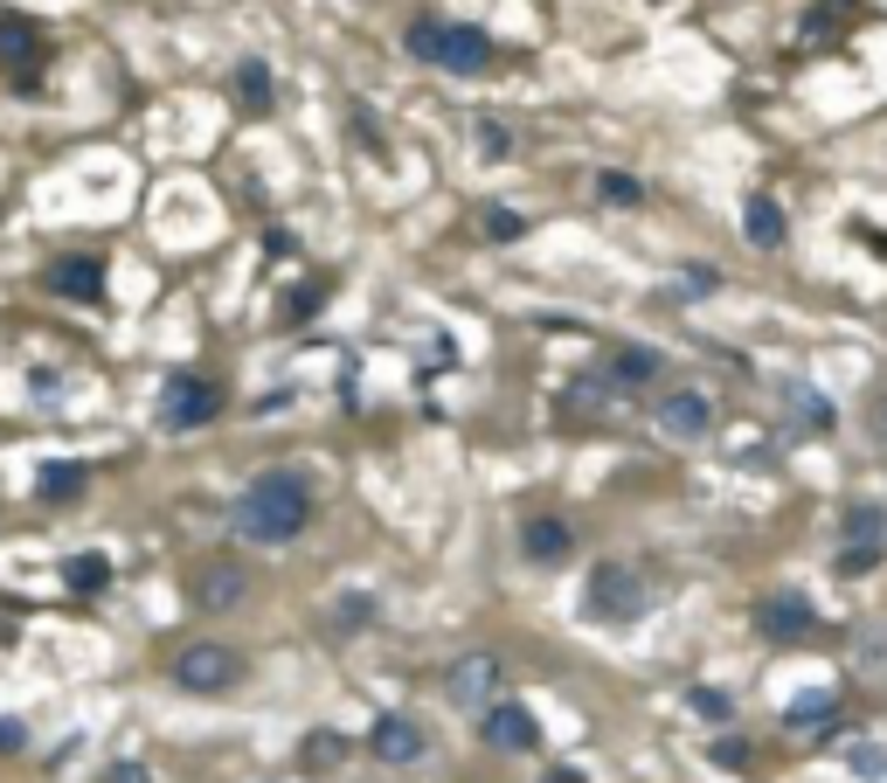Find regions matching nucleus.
Returning a JSON list of instances; mask_svg holds the SVG:
<instances>
[{
    "mask_svg": "<svg viewBox=\"0 0 887 783\" xmlns=\"http://www.w3.org/2000/svg\"><path fill=\"white\" fill-rule=\"evenodd\" d=\"M368 749L382 755V763H416V755H424V728H416L409 714H382L368 728Z\"/></svg>",
    "mask_w": 887,
    "mask_h": 783,
    "instance_id": "obj_14",
    "label": "nucleus"
},
{
    "mask_svg": "<svg viewBox=\"0 0 887 783\" xmlns=\"http://www.w3.org/2000/svg\"><path fill=\"white\" fill-rule=\"evenodd\" d=\"M645 576L632 562H596L583 576V617L589 624H638L645 617Z\"/></svg>",
    "mask_w": 887,
    "mask_h": 783,
    "instance_id": "obj_3",
    "label": "nucleus"
},
{
    "mask_svg": "<svg viewBox=\"0 0 887 783\" xmlns=\"http://www.w3.org/2000/svg\"><path fill=\"white\" fill-rule=\"evenodd\" d=\"M680 292H687V299L721 292V271H714V264H687V271H680Z\"/></svg>",
    "mask_w": 887,
    "mask_h": 783,
    "instance_id": "obj_30",
    "label": "nucleus"
},
{
    "mask_svg": "<svg viewBox=\"0 0 887 783\" xmlns=\"http://www.w3.org/2000/svg\"><path fill=\"white\" fill-rule=\"evenodd\" d=\"M341 763H347V735L312 728V735H305V770H341Z\"/></svg>",
    "mask_w": 887,
    "mask_h": 783,
    "instance_id": "obj_20",
    "label": "nucleus"
},
{
    "mask_svg": "<svg viewBox=\"0 0 887 783\" xmlns=\"http://www.w3.org/2000/svg\"><path fill=\"white\" fill-rule=\"evenodd\" d=\"M479 146H486V153H507L513 139H507V125H479Z\"/></svg>",
    "mask_w": 887,
    "mask_h": 783,
    "instance_id": "obj_35",
    "label": "nucleus"
},
{
    "mask_svg": "<svg viewBox=\"0 0 887 783\" xmlns=\"http://www.w3.org/2000/svg\"><path fill=\"white\" fill-rule=\"evenodd\" d=\"M568 547H576V528H568L562 513H528V520H520V555H528V562L555 568Z\"/></svg>",
    "mask_w": 887,
    "mask_h": 783,
    "instance_id": "obj_11",
    "label": "nucleus"
},
{
    "mask_svg": "<svg viewBox=\"0 0 887 783\" xmlns=\"http://www.w3.org/2000/svg\"><path fill=\"white\" fill-rule=\"evenodd\" d=\"M333 624H341V631H361V624L375 617V596L368 589H347V596H333V610H326Z\"/></svg>",
    "mask_w": 887,
    "mask_h": 783,
    "instance_id": "obj_23",
    "label": "nucleus"
},
{
    "mask_svg": "<svg viewBox=\"0 0 887 783\" xmlns=\"http://www.w3.org/2000/svg\"><path fill=\"white\" fill-rule=\"evenodd\" d=\"M479 229H486V243H520L528 237V216H520V208H486Z\"/></svg>",
    "mask_w": 887,
    "mask_h": 783,
    "instance_id": "obj_22",
    "label": "nucleus"
},
{
    "mask_svg": "<svg viewBox=\"0 0 887 783\" xmlns=\"http://www.w3.org/2000/svg\"><path fill=\"white\" fill-rule=\"evenodd\" d=\"M49 292L70 299V305H97L104 299V264L97 257H56V264H49Z\"/></svg>",
    "mask_w": 887,
    "mask_h": 783,
    "instance_id": "obj_13",
    "label": "nucleus"
},
{
    "mask_svg": "<svg viewBox=\"0 0 887 783\" xmlns=\"http://www.w3.org/2000/svg\"><path fill=\"white\" fill-rule=\"evenodd\" d=\"M687 700H693V714H708V721H728V714H735V700H728L721 687H693Z\"/></svg>",
    "mask_w": 887,
    "mask_h": 783,
    "instance_id": "obj_29",
    "label": "nucleus"
},
{
    "mask_svg": "<svg viewBox=\"0 0 887 783\" xmlns=\"http://www.w3.org/2000/svg\"><path fill=\"white\" fill-rule=\"evenodd\" d=\"M832 568H839V576H874V568H880V541H846Z\"/></svg>",
    "mask_w": 887,
    "mask_h": 783,
    "instance_id": "obj_25",
    "label": "nucleus"
},
{
    "mask_svg": "<svg viewBox=\"0 0 887 783\" xmlns=\"http://www.w3.org/2000/svg\"><path fill=\"white\" fill-rule=\"evenodd\" d=\"M479 735L492 742V749H507V755H520V749H534L541 742V721L520 708V700H492V708H479Z\"/></svg>",
    "mask_w": 887,
    "mask_h": 783,
    "instance_id": "obj_9",
    "label": "nucleus"
},
{
    "mask_svg": "<svg viewBox=\"0 0 887 783\" xmlns=\"http://www.w3.org/2000/svg\"><path fill=\"white\" fill-rule=\"evenodd\" d=\"M443 693H451L458 708H492V700H500V659H492V651L458 659L451 672H443Z\"/></svg>",
    "mask_w": 887,
    "mask_h": 783,
    "instance_id": "obj_8",
    "label": "nucleus"
},
{
    "mask_svg": "<svg viewBox=\"0 0 887 783\" xmlns=\"http://www.w3.org/2000/svg\"><path fill=\"white\" fill-rule=\"evenodd\" d=\"M42 56H49V42H42L35 21H29V14H0V63L21 76V91H35Z\"/></svg>",
    "mask_w": 887,
    "mask_h": 783,
    "instance_id": "obj_7",
    "label": "nucleus"
},
{
    "mask_svg": "<svg viewBox=\"0 0 887 783\" xmlns=\"http://www.w3.org/2000/svg\"><path fill=\"white\" fill-rule=\"evenodd\" d=\"M104 783H153V770L146 763H112V776H104Z\"/></svg>",
    "mask_w": 887,
    "mask_h": 783,
    "instance_id": "obj_33",
    "label": "nucleus"
},
{
    "mask_svg": "<svg viewBox=\"0 0 887 783\" xmlns=\"http://www.w3.org/2000/svg\"><path fill=\"white\" fill-rule=\"evenodd\" d=\"M229 91H237V104L243 112H271V97H278V84H271V70L264 63H237V76H229Z\"/></svg>",
    "mask_w": 887,
    "mask_h": 783,
    "instance_id": "obj_18",
    "label": "nucleus"
},
{
    "mask_svg": "<svg viewBox=\"0 0 887 783\" xmlns=\"http://www.w3.org/2000/svg\"><path fill=\"white\" fill-rule=\"evenodd\" d=\"M547 783H583V770H547Z\"/></svg>",
    "mask_w": 887,
    "mask_h": 783,
    "instance_id": "obj_36",
    "label": "nucleus"
},
{
    "mask_svg": "<svg viewBox=\"0 0 887 783\" xmlns=\"http://www.w3.org/2000/svg\"><path fill=\"white\" fill-rule=\"evenodd\" d=\"M755 631L776 638V645L812 638V631H818V610L804 604V596H763V604H755Z\"/></svg>",
    "mask_w": 887,
    "mask_h": 783,
    "instance_id": "obj_10",
    "label": "nucleus"
},
{
    "mask_svg": "<svg viewBox=\"0 0 887 783\" xmlns=\"http://www.w3.org/2000/svg\"><path fill=\"white\" fill-rule=\"evenodd\" d=\"M63 583H70L76 596H97V589H112V562L84 547V555H70V562H63Z\"/></svg>",
    "mask_w": 887,
    "mask_h": 783,
    "instance_id": "obj_19",
    "label": "nucleus"
},
{
    "mask_svg": "<svg viewBox=\"0 0 887 783\" xmlns=\"http://www.w3.org/2000/svg\"><path fill=\"white\" fill-rule=\"evenodd\" d=\"M666 375V361H659V347H617L611 354V368H604V382H611V396H624V388H651Z\"/></svg>",
    "mask_w": 887,
    "mask_h": 783,
    "instance_id": "obj_15",
    "label": "nucleus"
},
{
    "mask_svg": "<svg viewBox=\"0 0 887 783\" xmlns=\"http://www.w3.org/2000/svg\"><path fill=\"white\" fill-rule=\"evenodd\" d=\"M659 430L666 437H708L714 430V403L700 396V388H672V396H659Z\"/></svg>",
    "mask_w": 887,
    "mask_h": 783,
    "instance_id": "obj_12",
    "label": "nucleus"
},
{
    "mask_svg": "<svg viewBox=\"0 0 887 783\" xmlns=\"http://www.w3.org/2000/svg\"><path fill=\"white\" fill-rule=\"evenodd\" d=\"M409 56L451 76H486L492 70V35L472 21H409Z\"/></svg>",
    "mask_w": 887,
    "mask_h": 783,
    "instance_id": "obj_2",
    "label": "nucleus"
},
{
    "mask_svg": "<svg viewBox=\"0 0 887 783\" xmlns=\"http://www.w3.org/2000/svg\"><path fill=\"white\" fill-rule=\"evenodd\" d=\"M791 409H797L812 430H832V403L818 396V388H791Z\"/></svg>",
    "mask_w": 887,
    "mask_h": 783,
    "instance_id": "obj_26",
    "label": "nucleus"
},
{
    "mask_svg": "<svg viewBox=\"0 0 887 783\" xmlns=\"http://www.w3.org/2000/svg\"><path fill=\"white\" fill-rule=\"evenodd\" d=\"M320 305H326V284H320V278H305L299 292L284 299V305H278V320H284V326H305V320H312V312H320Z\"/></svg>",
    "mask_w": 887,
    "mask_h": 783,
    "instance_id": "obj_21",
    "label": "nucleus"
},
{
    "mask_svg": "<svg viewBox=\"0 0 887 783\" xmlns=\"http://www.w3.org/2000/svg\"><path fill=\"white\" fill-rule=\"evenodd\" d=\"M846 763H853V776H887V749H874V742H859V749L846 755Z\"/></svg>",
    "mask_w": 887,
    "mask_h": 783,
    "instance_id": "obj_31",
    "label": "nucleus"
},
{
    "mask_svg": "<svg viewBox=\"0 0 887 783\" xmlns=\"http://www.w3.org/2000/svg\"><path fill=\"white\" fill-rule=\"evenodd\" d=\"M216 416H222V388L208 375H167V388H160V424L167 430H201V424H216Z\"/></svg>",
    "mask_w": 887,
    "mask_h": 783,
    "instance_id": "obj_5",
    "label": "nucleus"
},
{
    "mask_svg": "<svg viewBox=\"0 0 887 783\" xmlns=\"http://www.w3.org/2000/svg\"><path fill=\"white\" fill-rule=\"evenodd\" d=\"M804 721H832V693H804L784 708V728H804Z\"/></svg>",
    "mask_w": 887,
    "mask_h": 783,
    "instance_id": "obj_28",
    "label": "nucleus"
},
{
    "mask_svg": "<svg viewBox=\"0 0 887 783\" xmlns=\"http://www.w3.org/2000/svg\"><path fill=\"white\" fill-rule=\"evenodd\" d=\"M21 742H29V728H21L14 714H0V755H14Z\"/></svg>",
    "mask_w": 887,
    "mask_h": 783,
    "instance_id": "obj_32",
    "label": "nucleus"
},
{
    "mask_svg": "<svg viewBox=\"0 0 887 783\" xmlns=\"http://www.w3.org/2000/svg\"><path fill=\"white\" fill-rule=\"evenodd\" d=\"M195 604H201V617H229V610H243L250 604V568L243 562H201L195 568Z\"/></svg>",
    "mask_w": 887,
    "mask_h": 783,
    "instance_id": "obj_6",
    "label": "nucleus"
},
{
    "mask_svg": "<svg viewBox=\"0 0 887 783\" xmlns=\"http://www.w3.org/2000/svg\"><path fill=\"white\" fill-rule=\"evenodd\" d=\"M887 534V513L880 507H853L846 513V541H880Z\"/></svg>",
    "mask_w": 887,
    "mask_h": 783,
    "instance_id": "obj_27",
    "label": "nucleus"
},
{
    "mask_svg": "<svg viewBox=\"0 0 887 783\" xmlns=\"http://www.w3.org/2000/svg\"><path fill=\"white\" fill-rule=\"evenodd\" d=\"M312 513H320V492H312V479L292 472V464H278V472H257V479L237 492L229 528H237L250 547H292V541L312 528Z\"/></svg>",
    "mask_w": 887,
    "mask_h": 783,
    "instance_id": "obj_1",
    "label": "nucleus"
},
{
    "mask_svg": "<svg viewBox=\"0 0 887 783\" xmlns=\"http://www.w3.org/2000/svg\"><path fill=\"white\" fill-rule=\"evenodd\" d=\"M596 201H611V208H638V201H645V188H638L632 174H617V167H611V174H596Z\"/></svg>",
    "mask_w": 887,
    "mask_h": 783,
    "instance_id": "obj_24",
    "label": "nucleus"
},
{
    "mask_svg": "<svg viewBox=\"0 0 887 783\" xmlns=\"http://www.w3.org/2000/svg\"><path fill=\"white\" fill-rule=\"evenodd\" d=\"M742 237H749L755 250H784L791 222H784V208H776V195H749V201H742Z\"/></svg>",
    "mask_w": 887,
    "mask_h": 783,
    "instance_id": "obj_16",
    "label": "nucleus"
},
{
    "mask_svg": "<svg viewBox=\"0 0 887 783\" xmlns=\"http://www.w3.org/2000/svg\"><path fill=\"white\" fill-rule=\"evenodd\" d=\"M237 680H243V651H229L216 638H201V645H188L174 659V687L180 693H229Z\"/></svg>",
    "mask_w": 887,
    "mask_h": 783,
    "instance_id": "obj_4",
    "label": "nucleus"
},
{
    "mask_svg": "<svg viewBox=\"0 0 887 783\" xmlns=\"http://www.w3.org/2000/svg\"><path fill=\"white\" fill-rule=\"evenodd\" d=\"M84 486H91L84 464H42V472H35V500L42 507H70V500H84Z\"/></svg>",
    "mask_w": 887,
    "mask_h": 783,
    "instance_id": "obj_17",
    "label": "nucleus"
},
{
    "mask_svg": "<svg viewBox=\"0 0 887 783\" xmlns=\"http://www.w3.org/2000/svg\"><path fill=\"white\" fill-rule=\"evenodd\" d=\"M714 763H728V770H742V763H749V749H742V742H714Z\"/></svg>",
    "mask_w": 887,
    "mask_h": 783,
    "instance_id": "obj_34",
    "label": "nucleus"
}]
</instances>
